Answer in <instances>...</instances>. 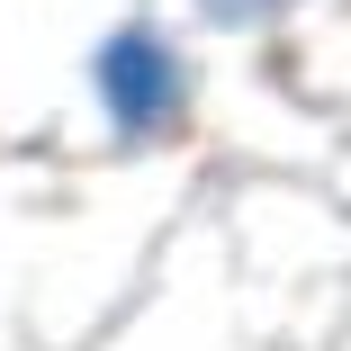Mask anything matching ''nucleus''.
Masks as SVG:
<instances>
[{
    "mask_svg": "<svg viewBox=\"0 0 351 351\" xmlns=\"http://www.w3.org/2000/svg\"><path fill=\"white\" fill-rule=\"evenodd\" d=\"M217 19H261V10H289V0H207Z\"/></svg>",
    "mask_w": 351,
    "mask_h": 351,
    "instance_id": "obj_2",
    "label": "nucleus"
},
{
    "mask_svg": "<svg viewBox=\"0 0 351 351\" xmlns=\"http://www.w3.org/2000/svg\"><path fill=\"white\" fill-rule=\"evenodd\" d=\"M99 99H108V117L135 126V135L171 126V117H180V63H171V45L145 36V27H126V36L99 54Z\"/></svg>",
    "mask_w": 351,
    "mask_h": 351,
    "instance_id": "obj_1",
    "label": "nucleus"
}]
</instances>
